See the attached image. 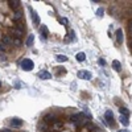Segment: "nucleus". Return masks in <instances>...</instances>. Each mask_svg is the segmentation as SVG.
Returning a JSON list of instances; mask_svg holds the SVG:
<instances>
[{
    "label": "nucleus",
    "instance_id": "5",
    "mask_svg": "<svg viewBox=\"0 0 132 132\" xmlns=\"http://www.w3.org/2000/svg\"><path fill=\"white\" fill-rule=\"evenodd\" d=\"M44 122L45 123H56V116H54L53 114H48V115H45L44 116Z\"/></svg>",
    "mask_w": 132,
    "mask_h": 132
},
{
    "label": "nucleus",
    "instance_id": "14",
    "mask_svg": "<svg viewBox=\"0 0 132 132\" xmlns=\"http://www.w3.org/2000/svg\"><path fill=\"white\" fill-rule=\"evenodd\" d=\"M38 130H40L41 132H46V130H48V124L45 123L44 120L40 122V123H38Z\"/></svg>",
    "mask_w": 132,
    "mask_h": 132
},
{
    "label": "nucleus",
    "instance_id": "12",
    "mask_svg": "<svg viewBox=\"0 0 132 132\" xmlns=\"http://www.w3.org/2000/svg\"><path fill=\"white\" fill-rule=\"evenodd\" d=\"M112 67H114L116 71H122V65H120V62H119L118 60H114V61H112Z\"/></svg>",
    "mask_w": 132,
    "mask_h": 132
},
{
    "label": "nucleus",
    "instance_id": "13",
    "mask_svg": "<svg viewBox=\"0 0 132 132\" xmlns=\"http://www.w3.org/2000/svg\"><path fill=\"white\" fill-rule=\"evenodd\" d=\"M119 120H120V123L124 125V127H128V124H130V120H128V116H124V115H122L120 118H119Z\"/></svg>",
    "mask_w": 132,
    "mask_h": 132
},
{
    "label": "nucleus",
    "instance_id": "23",
    "mask_svg": "<svg viewBox=\"0 0 132 132\" xmlns=\"http://www.w3.org/2000/svg\"><path fill=\"white\" fill-rule=\"evenodd\" d=\"M5 51V45L3 42H0V53H4Z\"/></svg>",
    "mask_w": 132,
    "mask_h": 132
},
{
    "label": "nucleus",
    "instance_id": "21",
    "mask_svg": "<svg viewBox=\"0 0 132 132\" xmlns=\"http://www.w3.org/2000/svg\"><path fill=\"white\" fill-rule=\"evenodd\" d=\"M60 128H62V123H58V122H56V123H54V130H56V131H60Z\"/></svg>",
    "mask_w": 132,
    "mask_h": 132
},
{
    "label": "nucleus",
    "instance_id": "8",
    "mask_svg": "<svg viewBox=\"0 0 132 132\" xmlns=\"http://www.w3.org/2000/svg\"><path fill=\"white\" fill-rule=\"evenodd\" d=\"M30 12H32V20H33V22H34V25H38V24H40V17H38V16H37V13H36V12H34L33 11V9H30Z\"/></svg>",
    "mask_w": 132,
    "mask_h": 132
},
{
    "label": "nucleus",
    "instance_id": "10",
    "mask_svg": "<svg viewBox=\"0 0 132 132\" xmlns=\"http://www.w3.org/2000/svg\"><path fill=\"white\" fill-rule=\"evenodd\" d=\"M116 41H118V44L123 42V30H122V29L116 30Z\"/></svg>",
    "mask_w": 132,
    "mask_h": 132
},
{
    "label": "nucleus",
    "instance_id": "17",
    "mask_svg": "<svg viewBox=\"0 0 132 132\" xmlns=\"http://www.w3.org/2000/svg\"><path fill=\"white\" fill-rule=\"evenodd\" d=\"M56 60L58 61V62H66V61H67V57H66V56H61V54H58V56H56Z\"/></svg>",
    "mask_w": 132,
    "mask_h": 132
},
{
    "label": "nucleus",
    "instance_id": "28",
    "mask_svg": "<svg viewBox=\"0 0 132 132\" xmlns=\"http://www.w3.org/2000/svg\"><path fill=\"white\" fill-rule=\"evenodd\" d=\"M94 132H102V131L99 130V128H94Z\"/></svg>",
    "mask_w": 132,
    "mask_h": 132
},
{
    "label": "nucleus",
    "instance_id": "25",
    "mask_svg": "<svg viewBox=\"0 0 132 132\" xmlns=\"http://www.w3.org/2000/svg\"><path fill=\"white\" fill-rule=\"evenodd\" d=\"M98 62H99V65H102V66H104V65H106V60H103V58H99V60H98Z\"/></svg>",
    "mask_w": 132,
    "mask_h": 132
},
{
    "label": "nucleus",
    "instance_id": "30",
    "mask_svg": "<svg viewBox=\"0 0 132 132\" xmlns=\"http://www.w3.org/2000/svg\"><path fill=\"white\" fill-rule=\"evenodd\" d=\"M118 132H130V131H127V130H124V131H123V130H120V131H118Z\"/></svg>",
    "mask_w": 132,
    "mask_h": 132
},
{
    "label": "nucleus",
    "instance_id": "16",
    "mask_svg": "<svg viewBox=\"0 0 132 132\" xmlns=\"http://www.w3.org/2000/svg\"><path fill=\"white\" fill-rule=\"evenodd\" d=\"M3 44L7 45V44H13V40H12L9 36H4L3 37Z\"/></svg>",
    "mask_w": 132,
    "mask_h": 132
},
{
    "label": "nucleus",
    "instance_id": "24",
    "mask_svg": "<svg viewBox=\"0 0 132 132\" xmlns=\"http://www.w3.org/2000/svg\"><path fill=\"white\" fill-rule=\"evenodd\" d=\"M21 17H22L21 12H16V13H15V19H16V20H17V19H21Z\"/></svg>",
    "mask_w": 132,
    "mask_h": 132
},
{
    "label": "nucleus",
    "instance_id": "15",
    "mask_svg": "<svg viewBox=\"0 0 132 132\" xmlns=\"http://www.w3.org/2000/svg\"><path fill=\"white\" fill-rule=\"evenodd\" d=\"M41 34H42V38H44V40L48 37V34H49V32H48V28L45 27V25H41Z\"/></svg>",
    "mask_w": 132,
    "mask_h": 132
},
{
    "label": "nucleus",
    "instance_id": "6",
    "mask_svg": "<svg viewBox=\"0 0 132 132\" xmlns=\"http://www.w3.org/2000/svg\"><path fill=\"white\" fill-rule=\"evenodd\" d=\"M9 3V7H11L13 11L17 12V9L20 8V1H17V0H11V1H8Z\"/></svg>",
    "mask_w": 132,
    "mask_h": 132
},
{
    "label": "nucleus",
    "instance_id": "7",
    "mask_svg": "<svg viewBox=\"0 0 132 132\" xmlns=\"http://www.w3.org/2000/svg\"><path fill=\"white\" fill-rule=\"evenodd\" d=\"M37 77H38V78H41V79H50L51 78L50 73H48V71H40Z\"/></svg>",
    "mask_w": 132,
    "mask_h": 132
},
{
    "label": "nucleus",
    "instance_id": "18",
    "mask_svg": "<svg viewBox=\"0 0 132 132\" xmlns=\"http://www.w3.org/2000/svg\"><path fill=\"white\" fill-rule=\"evenodd\" d=\"M119 111H120V114L124 115V116H128V115H130V111H128L125 107H120V108H119Z\"/></svg>",
    "mask_w": 132,
    "mask_h": 132
},
{
    "label": "nucleus",
    "instance_id": "3",
    "mask_svg": "<svg viewBox=\"0 0 132 132\" xmlns=\"http://www.w3.org/2000/svg\"><path fill=\"white\" fill-rule=\"evenodd\" d=\"M78 78H81V79H86V81H90L91 79V73H89V71H86V70H81V71H78Z\"/></svg>",
    "mask_w": 132,
    "mask_h": 132
},
{
    "label": "nucleus",
    "instance_id": "31",
    "mask_svg": "<svg viewBox=\"0 0 132 132\" xmlns=\"http://www.w3.org/2000/svg\"><path fill=\"white\" fill-rule=\"evenodd\" d=\"M130 28H131V30H132V21H131V24H130Z\"/></svg>",
    "mask_w": 132,
    "mask_h": 132
},
{
    "label": "nucleus",
    "instance_id": "19",
    "mask_svg": "<svg viewBox=\"0 0 132 132\" xmlns=\"http://www.w3.org/2000/svg\"><path fill=\"white\" fill-rule=\"evenodd\" d=\"M33 41H34V36L33 34H29V37H28V40H27L28 46H32V45H33Z\"/></svg>",
    "mask_w": 132,
    "mask_h": 132
},
{
    "label": "nucleus",
    "instance_id": "9",
    "mask_svg": "<svg viewBox=\"0 0 132 132\" xmlns=\"http://www.w3.org/2000/svg\"><path fill=\"white\" fill-rule=\"evenodd\" d=\"M21 124H22V120H20V119H12L11 120V127H13V128L20 127Z\"/></svg>",
    "mask_w": 132,
    "mask_h": 132
},
{
    "label": "nucleus",
    "instance_id": "33",
    "mask_svg": "<svg viewBox=\"0 0 132 132\" xmlns=\"http://www.w3.org/2000/svg\"><path fill=\"white\" fill-rule=\"evenodd\" d=\"M0 85H1V83H0Z\"/></svg>",
    "mask_w": 132,
    "mask_h": 132
},
{
    "label": "nucleus",
    "instance_id": "26",
    "mask_svg": "<svg viewBox=\"0 0 132 132\" xmlns=\"http://www.w3.org/2000/svg\"><path fill=\"white\" fill-rule=\"evenodd\" d=\"M15 85H16V89H21V87H20V86H21V83H20V82H16Z\"/></svg>",
    "mask_w": 132,
    "mask_h": 132
},
{
    "label": "nucleus",
    "instance_id": "2",
    "mask_svg": "<svg viewBox=\"0 0 132 132\" xmlns=\"http://www.w3.org/2000/svg\"><path fill=\"white\" fill-rule=\"evenodd\" d=\"M104 118H106V123L107 125H114V114H112V111H106L104 114Z\"/></svg>",
    "mask_w": 132,
    "mask_h": 132
},
{
    "label": "nucleus",
    "instance_id": "20",
    "mask_svg": "<svg viewBox=\"0 0 132 132\" xmlns=\"http://www.w3.org/2000/svg\"><path fill=\"white\" fill-rule=\"evenodd\" d=\"M103 15H104V11H103V8H99L98 11H96V16H98V17H103Z\"/></svg>",
    "mask_w": 132,
    "mask_h": 132
},
{
    "label": "nucleus",
    "instance_id": "32",
    "mask_svg": "<svg viewBox=\"0 0 132 132\" xmlns=\"http://www.w3.org/2000/svg\"><path fill=\"white\" fill-rule=\"evenodd\" d=\"M131 45H132V42H131Z\"/></svg>",
    "mask_w": 132,
    "mask_h": 132
},
{
    "label": "nucleus",
    "instance_id": "1",
    "mask_svg": "<svg viewBox=\"0 0 132 132\" xmlns=\"http://www.w3.org/2000/svg\"><path fill=\"white\" fill-rule=\"evenodd\" d=\"M20 66H21V69L24 70V71H30V70H33L34 63H33V61H32V60L25 58V60H22V61H21Z\"/></svg>",
    "mask_w": 132,
    "mask_h": 132
},
{
    "label": "nucleus",
    "instance_id": "4",
    "mask_svg": "<svg viewBox=\"0 0 132 132\" xmlns=\"http://www.w3.org/2000/svg\"><path fill=\"white\" fill-rule=\"evenodd\" d=\"M9 32H11V34H13L15 37H17L19 40H20V38L22 37V34H24V32L22 30H20V29H17V28H11V29H9Z\"/></svg>",
    "mask_w": 132,
    "mask_h": 132
},
{
    "label": "nucleus",
    "instance_id": "29",
    "mask_svg": "<svg viewBox=\"0 0 132 132\" xmlns=\"http://www.w3.org/2000/svg\"><path fill=\"white\" fill-rule=\"evenodd\" d=\"M0 132H11V130H1Z\"/></svg>",
    "mask_w": 132,
    "mask_h": 132
},
{
    "label": "nucleus",
    "instance_id": "22",
    "mask_svg": "<svg viewBox=\"0 0 132 132\" xmlns=\"http://www.w3.org/2000/svg\"><path fill=\"white\" fill-rule=\"evenodd\" d=\"M13 45H16V46H20V45H21V40H19V38L13 40Z\"/></svg>",
    "mask_w": 132,
    "mask_h": 132
},
{
    "label": "nucleus",
    "instance_id": "27",
    "mask_svg": "<svg viewBox=\"0 0 132 132\" xmlns=\"http://www.w3.org/2000/svg\"><path fill=\"white\" fill-rule=\"evenodd\" d=\"M60 21H62V22H63V25H66V24H67V20H66V19H61Z\"/></svg>",
    "mask_w": 132,
    "mask_h": 132
},
{
    "label": "nucleus",
    "instance_id": "11",
    "mask_svg": "<svg viewBox=\"0 0 132 132\" xmlns=\"http://www.w3.org/2000/svg\"><path fill=\"white\" fill-rule=\"evenodd\" d=\"M75 58H77V61H78V62H83V61L86 60V54L83 53V51H79V53H77Z\"/></svg>",
    "mask_w": 132,
    "mask_h": 132
}]
</instances>
